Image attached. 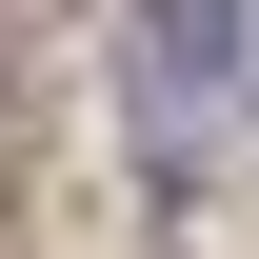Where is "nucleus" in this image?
Wrapping results in <instances>:
<instances>
[{
    "instance_id": "1",
    "label": "nucleus",
    "mask_w": 259,
    "mask_h": 259,
    "mask_svg": "<svg viewBox=\"0 0 259 259\" xmlns=\"http://www.w3.org/2000/svg\"><path fill=\"white\" fill-rule=\"evenodd\" d=\"M220 40H239V0H140V140H160V180L199 160V100H220Z\"/></svg>"
}]
</instances>
